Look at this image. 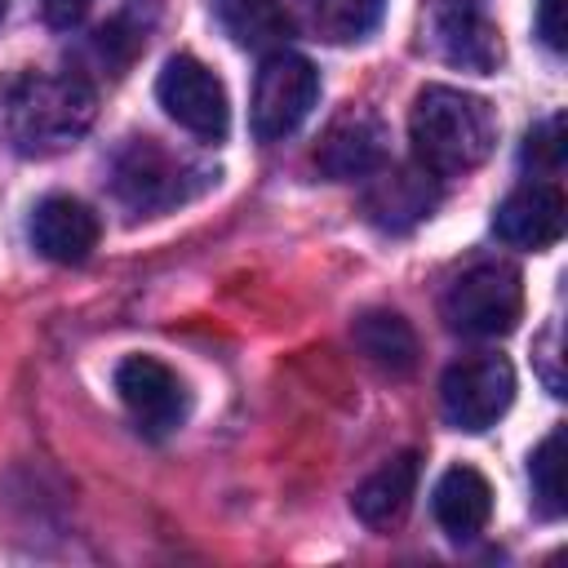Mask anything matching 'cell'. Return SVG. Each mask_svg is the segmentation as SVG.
I'll list each match as a JSON object with an SVG mask.
<instances>
[{
    "label": "cell",
    "mask_w": 568,
    "mask_h": 568,
    "mask_svg": "<svg viewBox=\"0 0 568 568\" xmlns=\"http://www.w3.org/2000/svg\"><path fill=\"white\" fill-rule=\"evenodd\" d=\"M93 102L75 71H27L0 89V133L18 155H58L89 133Z\"/></svg>",
    "instance_id": "cell-1"
},
{
    "label": "cell",
    "mask_w": 568,
    "mask_h": 568,
    "mask_svg": "<svg viewBox=\"0 0 568 568\" xmlns=\"http://www.w3.org/2000/svg\"><path fill=\"white\" fill-rule=\"evenodd\" d=\"M408 142L422 169H430L435 178H462L493 155L497 111L479 93L426 84L408 111Z\"/></svg>",
    "instance_id": "cell-2"
},
{
    "label": "cell",
    "mask_w": 568,
    "mask_h": 568,
    "mask_svg": "<svg viewBox=\"0 0 568 568\" xmlns=\"http://www.w3.org/2000/svg\"><path fill=\"white\" fill-rule=\"evenodd\" d=\"M439 311L462 337H501L524 315V280L510 262H475L448 284Z\"/></svg>",
    "instance_id": "cell-3"
},
{
    "label": "cell",
    "mask_w": 568,
    "mask_h": 568,
    "mask_svg": "<svg viewBox=\"0 0 568 568\" xmlns=\"http://www.w3.org/2000/svg\"><path fill=\"white\" fill-rule=\"evenodd\" d=\"M315 102H320V71L302 53L275 49L266 53L257 84H253V111H248L253 133L262 142H280L306 124Z\"/></svg>",
    "instance_id": "cell-4"
},
{
    "label": "cell",
    "mask_w": 568,
    "mask_h": 568,
    "mask_svg": "<svg viewBox=\"0 0 568 568\" xmlns=\"http://www.w3.org/2000/svg\"><path fill=\"white\" fill-rule=\"evenodd\" d=\"M515 399V368L501 355H470L439 377V408L457 430H488Z\"/></svg>",
    "instance_id": "cell-5"
},
{
    "label": "cell",
    "mask_w": 568,
    "mask_h": 568,
    "mask_svg": "<svg viewBox=\"0 0 568 568\" xmlns=\"http://www.w3.org/2000/svg\"><path fill=\"white\" fill-rule=\"evenodd\" d=\"M155 98L164 106L169 120H178L186 133L204 138V142H222L226 124H231V102H226V84L191 53H173L155 80Z\"/></svg>",
    "instance_id": "cell-6"
},
{
    "label": "cell",
    "mask_w": 568,
    "mask_h": 568,
    "mask_svg": "<svg viewBox=\"0 0 568 568\" xmlns=\"http://www.w3.org/2000/svg\"><path fill=\"white\" fill-rule=\"evenodd\" d=\"M111 182H115V195L138 213H164L191 195L186 164L173 151H164L155 138H129L115 151Z\"/></svg>",
    "instance_id": "cell-7"
},
{
    "label": "cell",
    "mask_w": 568,
    "mask_h": 568,
    "mask_svg": "<svg viewBox=\"0 0 568 568\" xmlns=\"http://www.w3.org/2000/svg\"><path fill=\"white\" fill-rule=\"evenodd\" d=\"M115 390H120V404L129 408V417L146 435H169L186 417V386L155 355H129V359H120Z\"/></svg>",
    "instance_id": "cell-8"
},
{
    "label": "cell",
    "mask_w": 568,
    "mask_h": 568,
    "mask_svg": "<svg viewBox=\"0 0 568 568\" xmlns=\"http://www.w3.org/2000/svg\"><path fill=\"white\" fill-rule=\"evenodd\" d=\"M435 204H439V186H435V173L422 164H377L368 173L364 213L382 231H408L426 222Z\"/></svg>",
    "instance_id": "cell-9"
},
{
    "label": "cell",
    "mask_w": 568,
    "mask_h": 568,
    "mask_svg": "<svg viewBox=\"0 0 568 568\" xmlns=\"http://www.w3.org/2000/svg\"><path fill=\"white\" fill-rule=\"evenodd\" d=\"M315 164L333 178V182H351V178H368L377 164H386V124L364 111V106H351L342 111L320 146H315Z\"/></svg>",
    "instance_id": "cell-10"
},
{
    "label": "cell",
    "mask_w": 568,
    "mask_h": 568,
    "mask_svg": "<svg viewBox=\"0 0 568 568\" xmlns=\"http://www.w3.org/2000/svg\"><path fill=\"white\" fill-rule=\"evenodd\" d=\"M98 213L75 195H44L31 213V244L40 257L75 266L98 248Z\"/></svg>",
    "instance_id": "cell-11"
},
{
    "label": "cell",
    "mask_w": 568,
    "mask_h": 568,
    "mask_svg": "<svg viewBox=\"0 0 568 568\" xmlns=\"http://www.w3.org/2000/svg\"><path fill=\"white\" fill-rule=\"evenodd\" d=\"M493 231L501 244L541 253L564 235V195L550 182H528L497 204Z\"/></svg>",
    "instance_id": "cell-12"
},
{
    "label": "cell",
    "mask_w": 568,
    "mask_h": 568,
    "mask_svg": "<svg viewBox=\"0 0 568 568\" xmlns=\"http://www.w3.org/2000/svg\"><path fill=\"white\" fill-rule=\"evenodd\" d=\"M430 510H435V524L453 541H470V537L484 532V524L493 515V488L475 466H448L435 479Z\"/></svg>",
    "instance_id": "cell-13"
},
{
    "label": "cell",
    "mask_w": 568,
    "mask_h": 568,
    "mask_svg": "<svg viewBox=\"0 0 568 568\" xmlns=\"http://www.w3.org/2000/svg\"><path fill=\"white\" fill-rule=\"evenodd\" d=\"M413 493H417V453H399L390 462H382L351 497L355 515L368 524V528H390L404 519V510L413 506Z\"/></svg>",
    "instance_id": "cell-14"
},
{
    "label": "cell",
    "mask_w": 568,
    "mask_h": 568,
    "mask_svg": "<svg viewBox=\"0 0 568 568\" xmlns=\"http://www.w3.org/2000/svg\"><path fill=\"white\" fill-rule=\"evenodd\" d=\"M351 337H355V351L390 377H404L417 368V333L399 311H364Z\"/></svg>",
    "instance_id": "cell-15"
},
{
    "label": "cell",
    "mask_w": 568,
    "mask_h": 568,
    "mask_svg": "<svg viewBox=\"0 0 568 568\" xmlns=\"http://www.w3.org/2000/svg\"><path fill=\"white\" fill-rule=\"evenodd\" d=\"M213 13L222 22V31L253 53H275L284 49L293 18L284 9V0H213Z\"/></svg>",
    "instance_id": "cell-16"
},
{
    "label": "cell",
    "mask_w": 568,
    "mask_h": 568,
    "mask_svg": "<svg viewBox=\"0 0 568 568\" xmlns=\"http://www.w3.org/2000/svg\"><path fill=\"white\" fill-rule=\"evenodd\" d=\"M284 9H293V18L328 44H351L364 40L377 22L386 0H284Z\"/></svg>",
    "instance_id": "cell-17"
},
{
    "label": "cell",
    "mask_w": 568,
    "mask_h": 568,
    "mask_svg": "<svg viewBox=\"0 0 568 568\" xmlns=\"http://www.w3.org/2000/svg\"><path fill=\"white\" fill-rule=\"evenodd\" d=\"M435 44L453 67L466 71H493L501 62V36L488 18L470 13V9H453L435 22Z\"/></svg>",
    "instance_id": "cell-18"
},
{
    "label": "cell",
    "mask_w": 568,
    "mask_h": 568,
    "mask_svg": "<svg viewBox=\"0 0 568 568\" xmlns=\"http://www.w3.org/2000/svg\"><path fill=\"white\" fill-rule=\"evenodd\" d=\"M568 457H564V426H555L528 457V479H532V497H537V510L559 519L564 506H568Z\"/></svg>",
    "instance_id": "cell-19"
},
{
    "label": "cell",
    "mask_w": 568,
    "mask_h": 568,
    "mask_svg": "<svg viewBox=\"0 0 568 568\" xmlns=\"http://www.w3.org/2000/svg\"><path fill=\"white\" fill-rule=\"evenodd\" d=\"M524 164L541 169V173H555L564 164V115H546L528 142H524Z\"/></svg>",
    "instance_id": "cell-20"
},
{
    "label": "cell",
    "mask_w": 568,
    "mask_h": 568,
    "mask_svg": "<svg viewBox=\"0 0 568 568\" xmlns=\"http://www.w3.org/2000/svg\"><path fill=\"white\" fill-rule=\"evenodd\" d=\"M564 31H568V22H564V0H537V36L559 53L564 49Z\"/></svg>",
    "instance_id": "cell-21"
},
{
    "label": "cell",
    "mask_w": 568,
    "mask_h": 568,
    "mask_svg": "<svg viewBox=\"0 0 568 568\" xmlns=\"http://www.w3.org/2000/svg\"><path fill=\"white\" fill-rule=\"evenodd\" d=\"M36 9H40V18H44L49 27L67 31V27H75V22L93 9V0H36Z\"/></svg>",
    "instance_id": "cell-22"
},
{
    "label": "cell",
    "mask_w": 568,
    "mask_h": 568,
    "mask_svg": "<svg viewBox=\"0 0 568 568\" xmlns=\"http://www.w3.org/2000/svg\"><path fill=\"white\" fill-rule=\"evenodd\" d=\"M4 13H9V0H0V18H4Z\"/></svg>",
    "instance_id": "cell-23"
}]
</instances>
